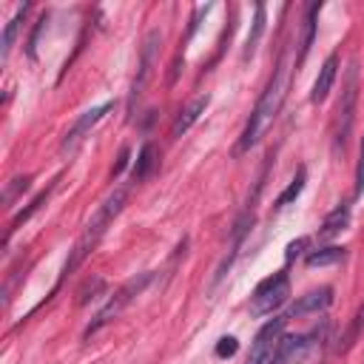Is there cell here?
<instances>
[{
  "label": "cell",
  "mask_w": 364,
  "mask_h": 364,
  "mask_svg": "<svg viewBox=\"0 0 364 364\" xmlns=\"http://www.w3.org/2000/svg\"><path fill=\"white\" fill-rule=\"evenodd\" d=\"M287 82H290V65L282 60V63L276 65L270 82L264 85V91H262L256 108L250 111V117H247V122H245V131H242V136H239V142H236V154L250 151V148L262 139V134H264L267 125L276 119V114H279V108H282V102H284Z\"/></svg>",
  "instance_id": "cell-1"
},
{
  "label": "cell",
  "mask_w": 364,
  "mask_h": 364,
  "mask_svg": "<svg viewBox=\"0 0 364 364\" xmlns=\"http://www.w3.org/2000/svg\"><path fill=\"white\" fill-rule=\"evenodd\" d=\"M125 202H128V185H119V188H114V191L105 196V202H102V205L97 208V213L88 219V225H85L82 236L74 242L71 256H68V262H65L63 273H71V270H77V267L82 264V259H85V256L100 245V239L105 236L108 225L119 216V210L125 208Z\"/></svg>",
  "instance_id": "cell-2"
},
{
  "label": "cell",
  "mask_w": 364,
  "mask_h": 364,
  "mask_svg": "<svg viewBox=\"0 0 364 364\" xmlns=\"http://www.w3.org/2000/svg\"><path fill=\"white\" fill-rule=\"evenodd\" d=\"M355 100H358V63L353 60L344 71L341 97H338V105L333 114V148L336 151L347 148V136H350L353 122H355Z\"/></svg>",
  "instance_id": "cell-3"
},
{
  "label": "cell",
  "mask_w": 364,
  "mask_h": 364,
  "mask_svg": "<svg viewBox=\"0 0 364 364\" xmlns=\"http://www.w3.org/2000/svg\"><path fill=\"white\" fill-rule=\"evenodd\" d=\"M151 279H154V273H139V276H134L131 282H125V284H122V287L108 299V304L94 316V321L85 327V333H82V336H85V338H91L97 330H102L105 324H111V321H114V318H117V316H119V313H122V310H125V307H128V304H131V301H134V299L148 287V282H151Z\"/></svg>",
  "instance_id": "cell-4"
},
{
  "label": "cell",
  "mask_w": 364,
  "mask_h": 364,
  "mask_svg": "<svg viewBox=\"0 0 364 364\" xmlns=\"http://www.w3.org/2000/svg\"><path fill=\"white\" fill-rule=\"evenodd\" d=\"M162 46V34L159 28L148 31L145 40H142V51H139V65H136V74H134V82H131V91H128V114H134L136 102L142 100L148 82H151V74H154V63H156V51Z\"/></svg>",
  "instance_id": "cell-5"
},
{
  "label": "cell",
  "mask_w": 364,
  "mask_h": 364,
  "mask_svg": "<svg viewBox=\"0 0 364 364\" xmlns=\"http://www.w3.org/2000/svg\"><path fill=\"white\" fill-rule=\"evenodd\" d=\"M287 296H290V279H287V273L279 270V273H273V276H267L264 282L256 284V290L250 296V313L253 316H267V313L279 310L287 301Z\"/></svg>",
  "instance_id": "cell-6"
},
{
  "label": "cell",
  "mask_w": 364,
  "mask_h": 364,
  "mask_svg": "<svg viewBox=\"0 0 364 364\" xmlns=\"http://www.w3.org/2000/svg\"><path fill=\"white\" fill-rule=\"evenodd\" d=\"M108 111H114V102H102V105H94V108L82 111V114L74 119V125L68 128V134H65V139H63V145H60L63 156H74V154H77V148L82 145V139L91 134V128H94V125H97Z\"/></svg>",
  "instance_id": "cell-7"
},
{
  "label": "cell",
  "mask_w": 364,
  "mask_h": 364,
  "mask_svg": "<svg viewBox=\"0 0 364 364\" xmlns=\"http://www.w3.org/2000/svg\"><path fill=\"white\" fill-rule=\"evenodd\" d=\"M284 324H287V318H270L267 324L259 327V333H256V338L250 344L247 364H270L273 350H276V344H279V338L284 333Z\"/></svg>",
  "instance_id": "cell-8"
},
{
  "label": "cell",
  "mask_w": 364,
  "mask_h": 364,
  "mask_svg": "<svg viewBox=\"0 0 364 364\" xmlns=\"http://www.w3.org/2000/svg\"><path fill=\"white\" fill-rule=\"evenodd\" d=\"M313 338H318V330L301 333V336H282L279 344H276V350H273L270 364H299L310 353Z\"/></svg>",
  "instance_id": "cell-9"
},
{
  "label": "cell",
  "mask_w": 364,
  "mask_h": 364,
  "mask_svg": "<svg viewBox=\"0 0 364 364\" xmlns=\"http://www.w3.org/2000/svg\"><path fill=\"white\" fill-rule=\"evenodd\" d=\"M336 74H338V54H330V57L321 63V68H318V77H316L313 91H310V102L318 105V102L327 100V94H330L333 82H336Z\"/></svg>",
  "instance_id": "cell-10"
},
{
  "label": "cell",
  "mask_w": 364,
  "mask_h": 364,
  "mask_svg": "<svg viewBox=\"0 0 364 364\" xmlns=\"http://www.w3.org/2000/svg\"><path fill=\"white\" fill-rule=\"evenodd\" d=\"M208 102H210V97L208 94H199V97H193L182 111H179V117L173 119V125H171V136L173 139H179L202 114H205V108H208Z\"/></svg>",
  "instance_id": "cell-11"
},
{
  "label": "cell",
  "mask_w": 364,
  "mask_h": 364,
  "mask_svg": "<svg viewBox=\"0 0 364 364\" xmlns=\"http://www.w3.org/2000/svg\"><path fill=\"white\" fill-rule=\"evenodd\" d=\"M333 304V287H318V290H310L304 293L293 307H290V316H307V313H318V310H327Z\"/></svg>",
  "instance_id": "cell-12"
},
{
  "label": "cell",
  "mask_w": 364,
  "mask_h": 364,
  "mask_svg": "<svg viewBox=\"0 0 364 364\" xmlns=\"http://www.w3.org/2000/svg\"><path fill=\"white\" fill-rule=\"evenodd\" d=\"M156 168H159V151H156L154 142H145L139 148V154H136V162H134L131 176H134V182H145Z\"/></svg>",
  "instance_id": "cell-13"
},
{
  "label": "cell",
  "mask_w": 364,
  "mask_h": 364,
  "mask_svg": "<svg viewBox=\"0 0 364 364\" xmlns=\"http://www.w3.org/2000/svg\"><path fill=\"white\" fill-rule=\"evenodd\" d=\"M347 225H350V205L341 202V205H336V208L324 216V222H321V236H324V239H327V236H336V233H341Z\"/></svg>",
  "instance_id": "cell-14"
},
{
  "label": "cell",
  "mask_w": 364,
  "mask_h": 364,
  "mask_svg": "<svg viewBox=\"0 0 364 364\" xmlns=\"http://www.w3.org/2000/svg\"><path fill=\"white\" fill-rule=\"evenodd\" d=\"M347 259V247H338V245H330V247H318V250H310L307 253V267H327V264H338Z\"/></svg>",
  "instance_id": "cell-15"
},
{
  "label": "cell",
  "mask_w": 364,
  "mask_h": 364,
  "mask_svg": "<svg viewBox=\"0 0 364 364\" xmlns=\"http://www.w3.org/2000/svg\"><path fill=\"white\" fill-rule=\"evenodd\" d=\"M264 14H267V9L259 3V6H256V14H253V28H250V34H247V40H245V48H242V60H245V63L256 54V46H259V40H262V34H264Z\"/></svg>",
  "instance_id": "cell-16"
},
{
  "label": "cell",
  "mask_w": 364,
  "mask_h": 364,
  "mask_svg": "<svg viewBox=\"0 0 364 364\" xmlns=\"http://www.w3.org/2000/svg\"><path fill=\"white\" fill-rule=\"evenodd\" d=\"M318 11H321V3H313V6L307 9V17H304V37H301V46H299L296 68L304 63V57H307V51H310V46H313V37H316V17H318Z\"/></svg>",
  "instance_id": "cell-17"
},
{
  "label": "cell",
  "mask_w": 364,
  "mask_h": 364,
  "mask_svg": "<svg viewBox=\"0 0 364 364\" xmlns=\"http://www.w3.org/2000/svg\"><path fill=\"white\" fill-rule=\"evenodd\" d=\"M26 11H28V6H20L17 14L6 23V31H3V48H0V60H3V63H6L9 54H11V46H14V37H17V28H20L23 17H26Z\"/></svg>",
  "instance_id": "cell-18"
},
{
  "label": "cell",
  "mask_w": 364,
  "mask_h": 364,
  "mask_svg": "<svg viewBox=\"0 0 364 364\" xmlns=\"http://www.w3.org/2000/svg\"><path fill=\"white\" fill-rule=\"evenodd\" d=\"M361 336H364V304L358 307L355 318L350 321V327H347V333H344V338H341V347H338V350H341V353H347V350H350Z\"/></svg>",
  "instance_id": "cell-19"
},
{
  "label": "cell",
  "mask_w": 364,
  "mask_h": 364,
  "mask_svg": "<svg viewBox=\"0 0 364 364\" xmlns=\"http://www.w3.org/2000/svg\"><path fill=\"white\" fill-rule=\"evenodd\" d=\"M304 179H307V171H304V168H299V173L290 179V185H287V188L279 193V199H276V208H284V205H290V202H293V199L301 193V188H304Z\"/></svg>",
  "instance_id": "cell-20"
},
{
  "label": "cell",
  "mask_w": 364,
  "mask_h": 364,
  "mask_svg": "<svg viewBox=\"0 0 364 364\" xmlns=\"http://www.w3.org/2000/svg\"><path fill=\"white\" fill-rule=\"evenodd\" d=\"M28 182H31V176H28V173H26V176H14V179H9L6 191H3V205H6V208H11V205L17 202V196H20L23 191H28Z\"/></svg>",
  "instance_id": "cell-21"
},
{
  "label": "cell",
  "mask_w": 364,
  "mask_h": 364,
  "mask_svg": "<svg viewBox=\"0 0 364 364\" xmlns=\"http://www.w3.org/2000/svg\"><path fill=\"white\" fill-rule=\"evenodd\" d=\"M46 199H48V191H43V193H40V196H37V199H34V202H31V205L23 210V213H17V216L11 219V225H9V233H6V239H9V236H11V230H17V228H20V225H23V222L31 216V213H37V210H40V205H43Z\"/></svg>",
  "instance_id": "cell-22"
},
{
  "label": "cell",
  "mask_w": 364,
  "mask_h": 364,
  "mask_svg": "<svg viewBox=\"0 0 364 364\" xmlns=\"http://www.w3.org/2000/svg\"><path fill=\"white\" fill-rule=\"evenodd\" d=\"M239 350V341L233 338V336H222L219 341H216V355L219 358H225V355H233Z\"/></svg>",
  "instance_id": "cell-23"
},
{
  "label": "cell",
  "mask_w": 364,
  "mask_h": 364,
  "mask_svg": "<svg viewBox=\"0 0 364 364\" xmlns=\"http://www.w3.org/2000/svg\"><path fill=\"white\" fill-rule=\"evenodd\" d=\"M364 193V139H361V151H358V165H355V188H353V196H361Z\"/></svg>",
  "instance_id": "cell-24"
},
{
  "label": "cell",
  "mask_w": 364,
  "mask_h": 364,
  "mask_svg": "<svg viewBox=\"0 0 364 364\" xmlns=\"http://www.w3.org/2000/svg\"><path fill=\"white\" fill-rule=\"evenodd\" d=\"M102 287H105V282H102V279H91V282L80 290V299H77V301H80V304H85V301H88V299H94V293H100Z\"/></svg>",
  "instance_id": "cell-25"
},
{
  "label": "cell",
  "mask_w": 364,
  "mask_h": 364,
  "mask_svg": "<svg viewBox=\"0 0 364 364\" xmlns=\"http://www.w3.org/2000/svg\"><path fill=\"white\" fill-rule=\"evenodd\" d=\"M304 245H307V239H299V242H290V245H287V259H293V256H296V253H299V250H301Z\"/></svg>",
  "instance_id": "cell-26"
}]
</instances>
